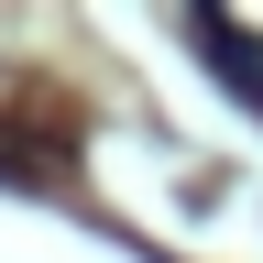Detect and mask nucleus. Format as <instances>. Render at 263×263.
I'll list each match as a JSON object with an SVG mask.
<instances>
[{"label": "nucleus", "instance_id": "obj_1", "mask_svg": "<svg viewBox=\"0 0 263 263\" xmlns=\"http://www.w3.org/2000/svg\"><path fill=\"white\" fill-rule=\"evenodd\" d=\"M186 44H209V77L241 99V110H263V44H252L230 11H209V0H197V11H186Z\"/></svg>", "mask_w": 263, "mask_h": 263}]
</instances>
